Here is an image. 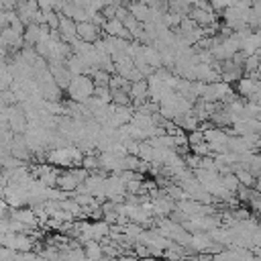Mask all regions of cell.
<instances>
[{
    "mask_svg": "<svg viewBox=\"0 0 261 261\" xmlns=\"http://www.w3.org/2000/svg\"><path fill=\"white\" fill-rule=\"evenodd\" d=\"M94 90H96V86L88 75H73V80L67 86V92L75 102H88L92 98Z\"/></svg>",
    "mask_w": 261,
    "mask_h": 261,
    "instance_id": "cell-1",
    "label": "cell"
},
{
    "mask_svg": "<svg viewBox=\"0 0 261 261\" xmlns=\"http://www.w3.org/2000/svg\"><path fill=\"white\" fill-rule=\"evenodd\" d=\"M86 253H88V257H90V261H98V259H100V255H102V249L98 247V243H94V241H90V243L86 245Z\"/></svg>",
    "mask_w": 261,
    "mask_h": 261,
    "instance_id": "cell-7",
    "label": "cell"
},
{
    "mask_svg": "<svg viewBox=\"0 0 261 261\" xmlns=\"http://www.w3.org/2000/svg\"><path fill=\"white\" fill-rule=\"evenodd\" d=\"M12 218H14L16 222H20L22 226H33V224L37 222V216H35V212H33L31 208L14 210V212H12Z\"/></svg>",
    "mask_w": 261,
    "mask_h": 261,
    "instance_id": "cell-5",
    "label": "cell"
},
{
    "mask_svg": "<svg viewBox=\"0 0 261 261\" xmlns=\"http://www.w3.org/2000/svg\"><path fill=\"white\" fill-rule=\"evenodd\" d=\"M0 75H2V80H10V75H8V73H4V71H2ZM4 86H6V82H4V84H0V88H2V90H4Z\"/></svg>",
    "mask_w": 261,
    "mask_h": 261,
    "instance_id": "cell-8",
    "label": "cell"
},
{
    "mask_svg": "<svg viewBox=\"0 0 261 261\" xmlns=\"http://www.w3.org/2000/svg\"><path fill=\"white\" fill-rule=\"evenodd\" d=\"M251 6H261V0H251Z\"/></svg>",
    "mask_w": 261,
    "mask_h": 261,
    "instance_id": "cell-9",
    "label": "cell"
},
{
    "mask_svg": "<svg viewBox=\"0 0 261 261\" xmlns=\"http://www.w3.org/2000/svg\"><path fill=\"white\" fill-rule=\"evenodd\" d=\"M77 39H82L86 43H96L100 39V27L92 20L77 22Z\"/></svg>",
    "mask_w": 261,
    "mask_h": 261,
    "instance_id": "cell-3",
    "label": "cell"
},
{
    "mask_svg": "<svg viewBox=\"0 0 261 261\" xmlns=\"http://www.w3.org/2000/svg\"><path fill=\"white\" fill-rule=\"evenodd\" d=\"M126 8H128L130 16L137 18L139 22H149V20H151V6H149V4H145V2H141V0H135V2H130Z\"/></svg>",
    "mask_w": 261,
    "mask_h": 261,
    "instance_id": "cell-4",
    "label": "cell"
},
{
    "mask_svg": "<svg viewBox=\"0 0 261 261\" xmlns=\"http://www.w3.org/2000/svg\"><path fill=\"white\" fill-rule=\"evenodd\" d=\"M249 27L253 31H261V6H251V10H249Z\"/></svg>",
    "mask_w": 261,
    "mask_h": 261,
    "instance_id": "cell-6",
    "label": "cell"
},
{
    "mask_svg": "<svg viewBox=\"0 0 261 261\" xmlns=\"http://www.w3.org/2000/svg\"><path fill=\"white\" fill-rule=\"evenodd\" d=\"M59 37L65 43H73L77 39V22L69 16H59V24H57Z\"/></svg>",
    "mask_w": 261,
    "mask_h": 261,
    "instance_id": "cell-2",
    "label": "cell"
}]
</instances>
